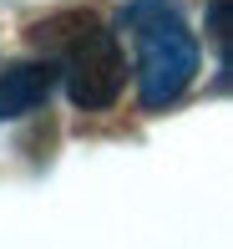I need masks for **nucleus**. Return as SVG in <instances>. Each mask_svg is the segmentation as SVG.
I'll use <instances>...</instances> for the list:
<instances>
[{"label": "nucleus", "instance_id": "nucleus-1", "mask_svg": "<svg viewBox=\"0 0 233 249\" xmlns=\"http://www.w3.org/2000/svg\"><path fill=\"white\" fill-rule=\"evenodd\" d=\"M122 31L137 46V92L142 107L162 112L187 92L198 76V41L183 26V10L172 0H132L122 5Z\"/></svg>", "mask_w": 233, "mask_h": 249}, {"label": "nucleus", "instance_id": "nucleus-2", "mask_svg": "<svg viewBox=\"0 0 233 249\" xmlns=\"http://www.w3.org/2000/svg\"><path fill=\"white\" fill-rule=\"evenodd\" d=\"M31 41L61 56L56 71L66 76V92L81 112H102L122 97V82H127V56H122L117 36L92 16H56L41 20L31 31Z\"/></svg>", "mask_w": 233, "mask_h": 249}, {"label": "nucleus", "instance_id": "nucleus-3", "mask_svg": "<svg viewBox=\"0 0 233 249\" xmlns=\"http://www.w3.org/2000/svg\"><path fill=\"white\" fill-rule=\"evenodd\" d=\"M56 76H61L56 61H16V66H5V76H0V122L36 112L51 97Z\"/></svg>", "mask_w": 233, "mask_h": 249}, {"label": "nucleus", "instance_id": "nucleus-4", "mask_svg": "<svg viewBox=\"0 0 233 249\" xmlns=\"http://www.w3.org/2000/svg\"><path fill=\"white\" fill-rule=\"evenodd\" d=\"M208 31H213L218 56H223V66H228V0H213V5H208Z\"/></svg>", "mask_w": 233, "mask_h": 249}]
</instances>
